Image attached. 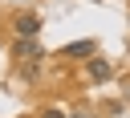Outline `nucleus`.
Returning a JSON list of instances; mask_svg holds the SVG:
<instances>
[{"label": "nucleus", "mask_w": 130, "mask_h": 118, "mask_svg": "<svg viewBox=\"0 0 130 118\" xmlns=\"http://www.w3.org/2000/svg\"><path fill=\"white\" fill-rule=\"evenodd\" d=\"M77 118H93V114H77Z\"/></svg>", "instance_id": "obj_6"}, {"label": "nucleus", "mask_w": 130, "mask_h": 118, "mask_svg": "<svg viewBox=\"0 0 130 118\" xmlns=\"http://www.w3.org/2000/svg\"><path fill=\"white\" fill-rule=\"evenodd\" d=\"M98 53V45L93 41H73V45H61V57H73V61H85V57H93Z\"/></svg>", "instance_id": "obj_2"}, {"label": "nucleus", "mask_w": 130, "mask_h": 118, "mask_svg": "<svg viewBox=\"0 0 130 118\" xmlns=\"http://www.w3.org/2000/svg\"><path fill=\"white\" fill-rule=\"evenodd\" d=\"M16 61H41L37 37H16Z\"/></svg>", "instance_id": "obj_1"}, {"label": "nucleus", "mask_w": 130, "mask_h": 118, "mask_svg": "<svg viewBox=\"0 0 130 118\" xmlns=\"http://www.w3.org/2000/svg\"><path fill=\"white\" fill-rule=\"evenodd\" d=\"M85 73H89V77H93V81H106V77H110V73H114V69H110V61H102V57H98V53H93V57H89V61H85Z\"/></svg>", "instance_id": "obj_4"}, {"label": "nucleus", "mask_w": 130, "mask_h": 118, "mask_svg": "<svg viewBox=\"0 0 130 118\" xmlns=\"http://www.w3.org/2000/svg\"><path fill=\"white\" fill-rule=\"evenodd\" d=\"M12 28H16V37H37V33H41V16H28V12H24V16H16Z\"/></svg>", "instance_id": "obj_3"}, {"label": "nucleus", "mask_w": 130, "mask_h": 118, "mask_svg": "<svg viewBox=\"0 0 130 118\" xmlns=\"http://www.w3.org/2000/svg\"><path fill=\"white\" fill-rule=\"evenodd\" d=\"M41 118H65V114H61V110H53V106H49V110H41Z\"/></svg>", "instance_id": "obj_5"}]
</instances>
